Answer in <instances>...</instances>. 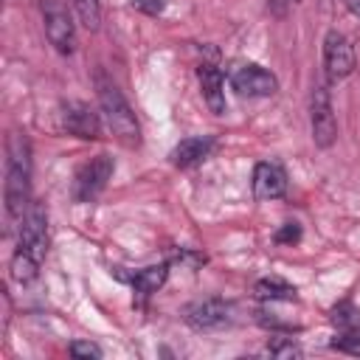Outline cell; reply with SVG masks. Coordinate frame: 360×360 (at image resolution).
<instances>
[{
    "instance_id": "2e32d148",
    "label": "cell",
    "mask_w": 360,
    "mask_h": 360,
    "mask_svg": "<svg viewBox=\"0 0 360 360\" xmlns=\"http://www.w3.org/2000/svg\"><path fill=\"white\" fill-rule=\"evenodd\" d=\"M37 270H39V262L34 256H28L25 250H14V256H11V276H14V281L28 284V281L37 278Z\"/></svg>"
},
{
    "instance_id": "cb8c5ba5",
    "label": "cell",
    "mask_w": 360,
    "mask_h": 360,
    "mask_svg": "<svg viewBox=\"0 0 360 360\" xmlns=\"http://www.w3.org/2000/svg\"><path fill=\"white\" fill-rule=\"evenodd\" d=\"M346 3V8L354 14V17H360V0H343Z\"/></svg>"
},
{
    "instance_id": "ffe728a7",
    "label": "cell",
    "mask_w": 360,
    "mask_h": 360,
    "mask_svg": "<svg viewBox=\"0 0 360 360\" xmlns=\"http://www.w3.org/2000/svg\"><path fill=\"white\" fill-rule=\"evenodd\" d=\"M278 245H295L298 239H301V225L298 222H284L278 231H276V236H273Z\"/></svg>"
},
{
    "instance_id": "ac0fdd59",
    "label": "cell",
    "mask_w": 360,
    "mask_h": 360,
    "mask_svg": "<svg viewBox=\"0 0 360 360\" xmlns=\"http://www.w3.org/2000/svg\"><path fill=\"white\" fill-rule=\"evenodd\" d=\"M73 8L84 28L96 31L101 25V0H73Z\"/></svg>"
},
{
    "instance_id": "30bf717a",
    "label": "cell",
    "mask_w": 360,
    "mask_h": 360,
    "mask_svg": "<svg viewBox=\"0 0 360 360\" xmlns=\"http://www.w3.org/2000/svg\"><path fill=\"white\" fill-rule=\"evenodd\" d=\"M62 127L76 138L93 141L101 135V112H96L84 101H68L62 107Z\"/></svg>"
},
{
    "instance_id": "7a4b0ae2",
    "label": "cell",
    "mask_w": 360,
    "mask_h": 360,
    "mask_svg": "<svg viewBox=\"0 0 360 360\" xmlns=\"http://www.w3.org/2000/svg\"><path fill=\"white\" fill-rule=\"evenodd\" d=\"M96 96H98V112H101V121L107 124V129L121 143L138 146L141 143V124H138L129 101L118 90V84L104 70L96 73Z\"/></svg>"
},
{
    "instance_id": "3957f363",
    "label": "cell",
    "mask_w": 360,
    "mask_h": 360,
    "mask_svg": "<svg viewBox=\"0 0 360 360\" xmlns=\"http://www.w3.org/2000/svg\"><path fill=\"white\" fill-rule=\"evenodd\" d=\"M42 25H45V37L53 45L56 53L70 56L76 51V25L70 11L65 8L62 0H42Z\"/></svg>"
},
{
    "instance_id": "603a6c76",
    "label": "cell",
    "mask_w": 360,
    "mask_h": 360,
    "mask_svg": "<svg viewBox=\"0 0 360 360\" xmlns=\"http://www.w3.org/2000/svg\"><path fill=\"white\" fill-rule=\"evenodd\" d=\"M132 8L149 14V17H158L163 8H166V0H132Z\"/></svg>"
},
{
    "instance_id": "7402d4cb",
    "label": "cell",
    "mask_w": 360,
    "mask_h": 360,
    "mask_svg": "<svg viewBox=\"0 0 360 360\" xmlns=\"http://www.w3.org/2000/svg\"><path fill=\"white\" fill-rule=\"evenodd\" d=\"M267 352L276 354V357H298V354H301V349H298L295 343H281V340H273V343L267 346Z\"/></svg>"
},
{
    "instance_id": "52a82bcc",
    "label": "cell",
    "mask_w": 360,
    "mask_h": 360,
    "mask_svg": "<svg viewBox=\"0 0 360 360\" xmlns=\"http://www.w3.org/2000/svg\"><path fill=\"white\" fill-rule=\"evenodd\" d=\"M231 87L239 93V96H250V98H267L278 90V79L262 68V65H239L233 68L231 73Z\"/></svg>"
},
{
    "instance_id": "4fadbf2b",
    "label": "cell",
    "mask_w": 360,
    "mask_h": 360,
    "mask_svg": "<svg viewBox=\"0 0 360 360\" xmlns=\"http://www.w3.org/2000/svg\"><path fill=\"white\" fill-rule=\"evenodd\" d=\"M197 76H200V90H202L205 104L211 107V112L222 115L225 112V79H222V73L214 65H202Z\"/></svg>"
},
{
    "instance_id": "ba28073f",
    "label": "cell",
    "mask_w": 360,
    "mask_h": 360,
    "mask_svg": "<svg viewBox=\"0 0 360 360\" xmlns=\"http://www.w3.org/2000/svg\"><path fill=\"white\" fill-rule=\"evenodd\" d=\"M17 250H25L37 262L45 259V250H48V217H45L42 205H37V202H31V208L22 217Z\"/></svg>"
},
{
    "instance_id": "277c9868",
    "label": "cell",
    "mask_w": 360,
    "mask_h": 360,
    "mask_svg": "<svg viewBox=\"0 0 360 360\" xmlns=\"http://www.w3.org/2000/svg\"><path fill=\"white\" fill-rule=\"evenodd\" d=\"M309 127H312V141L321 149H329L338 141V121L332 110V96L326 82H318L309 96Z\"/></svg>"
},
{
    "instance_id": "e0dca14e",
    "label": "cell",
    "mask_w": 360,
    "mask_h": 360,
    "mask_svg": "<svg viewBox=\"0 0 360 360\" xmlns=\"http://www.w3.org/2000/svg\"><path fill=\"white\" fill-rule=\"evenodd\" d=\"M332 323H335L340 332H354V335H360V309L343 301V304H338V307L332 309Z\"/></svg>"
},
{
    "instance_id": "d4e9b609",
    "label": "cell",
    "mask_w": 360,
    "mask_h": 360,
    "mask_svg": "<svg viewBox=\"0 0 360 360\" xmlns=\"http://www.w3.org/2000/svg\"><path fill=\"white\" fill-rule=\"evenodd\" d=\"M284 3H298V0H284Z\"/></svg>"
},
{
    "instance_id": "9c48e42d",
    "label": "cell",
    "mask_w": 360,
    "mask_h": 360,
    "mask_svg": "<svg viewBox=\"0 0 360 360\" xmlns=\"http://www.w3.org/2000/svg\"><path fill=\"white\" fill-rule=\"evenodd\" d=\"M231 312L233 307L222 298H202V301H194L186 307L183 318L191 329H200V332H211V329H222L231 323Z\"/></svg>"
},
{
    "instance_id": "9a60e30c",
    "label": "cell",
    "mask_w": 360,
    "mask_h": 360,
    "mask_svg": "<svg viewBox=\"0 0 360 360\" xmlns=\"http://www.w3.org/2000/svg\"><path fill=\"white\" fill-rule=\"evenodd\" d=\"M253 292L262 301H292L295 298V287H290L287 281H281L276 276L273 278H259L256 287H253Z\"/></svg>"
},
{
    "instance_id": "6da1fadb",
    "label": "cell",
    "mask_w": 360,
    "mask_h": 360,
    "mask_svg": "<svg viewBox=\"0 0 360 360\" xmlns=\"http://www.w3.org/2000/svg\"><path fill=\"white\" fill-rule=\"evenodd\" d=\"M6 214L11 222H22L31 208V143L22 132L8 135L6 149Z\"/></svg>"
},
{
    "instance_id": "8fae6325",
    "label": "cell",
    "mask_w": 360,
    "mask_h": 360,
    "mask_svg": "<svg viewBox=\"0 0 360 360\" xmlns=\"http://www.w3.org/2000/svg\"><path fill=\"white\" fill-rule=\"evenodd\" d=\"M287 191V172L278 163L262 160L253 169V194L259 200H278Z\"/></svg>"
},
{
    "instance_id": "7c38bea8",
    "label": "cell",
    "mask_w": 360,
    "mask_h": 360,
    "mask_svg": "<svg viewBox=\"0 0 360 360\" xmlns=\"http://www.w3.org/2000/svg\"><path fill=\"white\" fill-rule=\"evenodd\" d=\"M211 149H214V138H208V135L183 138V141L174 146V152H172V163H174L177 169H191V166L202 163V160L211 155Z\"/></svg>"
},
{
    "instance_id": "5b68a950",
    "label": "cell",
    "mask_w": 360,
    "mask_h": 360,
    "mask_svg": "<svg viewBox=\"0 0 360 360\" xmlns=\"http://www.w3.org/2000/svg\"><path fill=\"white\" fill-rule=\"evenodd\" d=\"M112 169H115V163H112L110 155H96L93 160H87V163L76 172L73 197H76L79 202H93V200L104 191L107 180L112 177Z\"/></svg>"
},
{
    "instance_id": "d6986e66",
    "label": "cell",
    "mask_w": 360,
    "mask_h": 360,
    "mask_svg": "<svg viewBox=\"0 0 360 360\" xmlns=\"http://www.w3.org/2000/svg\"><path fill=\"white\" fill-rule=\"evenodd\" d=\"M70 357H76V360H98L101 357V349L96 346V343H87V340H76V343H70Z\"/></svg>"
},
{
    "instance_id": "44dd1931",
    "label": "cell",
    "mask_w": 360,
    "mask_h": 360,
    "mask_svg": "<svg viewBox=\"0 0 360 360\" xmlns=\"http://www.w3.org/2000/svg\"><path fill=\"white\" fill-rule=\"evenodd\" d=\"M332 349H338V352H349V354H360V335H354V332H343L340 338L332 340Z\"/></svg>"
},
{
    "instance_id": "8992f818",
    "label": "cell",
    "mask_w": 360,
    "mask_h": 360,
    "mask_svg": "<svg viewBox=\"0 0 360 360\" xmlns=\"http://www.w3.org/2000/svg\"><path fill=\"white\" fill-rule=\"evenodd\" d=\"M354 48L349 42V37H343L340 31H329L323 37V68H326V76L329 82H340L346 76L354 73Z\"/></svg>"
},
{
    "instance_id": "5bb4252c",
    "label": "cell",
    "mask_w": 360,
    "mask_h": 360,
    "mask_svg": "<svg viewBox=\"0 0 360 360\" xmlns=\"http://www.w3.org/2000/svg\"><path fill=\"white\" fill-rule=\"evenodd\" d=\"M166 276H169V267H166V264H152V267L135 270V273L129 276V281H132V287H135L141 295H149V292H155V290L166 281Z\"/></svg>"
}]
</instances>
